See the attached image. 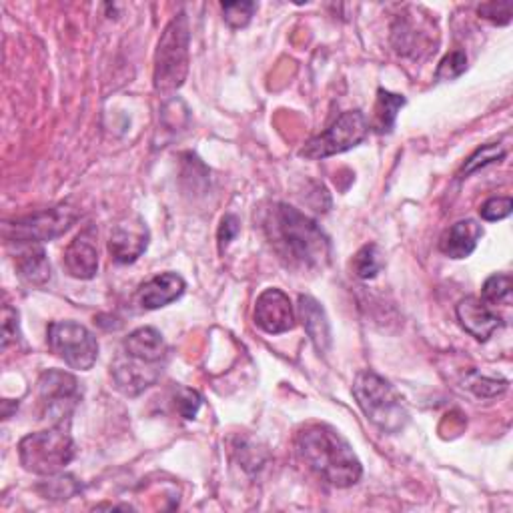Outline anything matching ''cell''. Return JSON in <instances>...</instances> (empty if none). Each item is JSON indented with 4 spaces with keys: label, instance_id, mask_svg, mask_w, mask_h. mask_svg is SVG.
<instances>
[{
    "label": "cell",
    "instance_id": "cell-23",
    "mask_svg": "<svg viewBox=\"0 0 513 513\" xmlns=\"http://www.w3.org/2000/svg\"><path fill=\"white\" fill-rule=\"evenodd\" d=\"M511 275L507 273H497V275H491L485 283H483V289H481V299L495 307L497 305H511Z\"/></svg>",
    "mask_w": 513,
    "mask_h": 513
},
{
    "label": "cell",
    "instance_id": "cell-13",
    "mask_svg": "<svg viewBox=\"0 0 513 513\" xmlns=\"http://www.w3.org/2000/svg\"><path fill=\"white\" fill-rule=\"evenodd\" d=\"M63 263L67 273L81 281H89L99 273V247L95 229L89 227L71 241V245L65 249Z\"/></svg>",
    "mask_w": 513,
    "mask_h": 513
},
{
    "label": "cell",
    "instance_id": "cell-6",
    "mask_svg": "<svg viewBox=\"0 0 513 513\" xmlns=\"http://www.w3.org/2000/svg\"><path fill=\"white\" fill-rule=\"evenodd\" d=\"M79 219V209L61 203L53 209H45L27 217H19L5 225V237L9 243H47L67 233Z\"/></svg>",
    "mask_w": 513,
    "mask_h": 513
},
{
    "label": "cell",
    "instance_id": "cell-32",
    "mask_svg": "<svg viewBox=\"0 0 513 513\" xmlns=\"http://www.w3.org/2000/svg\"><path fill=\"white\" fill-rule=\"evenodd\" d=\"M239 233V219L235 215H225L223 221H221V227H219V245L221 249L227 247Z\"/></svg>",
    "mask_w": 513,
    "mask_h": 513
},
{
    "label": "cell",
    "instance_id": "cell-17",
    "mask_svg": "<svg viewBox=\"0 0 513 513\" xmlns=\"http://www.w3.org/2000/svg\"><path fill=\"white\" fill-rule=\"evenodd\" d=\"M481 237H483V227L473 219H465L455 223L441 237L439 249L449 259H465L475 251Z\"/></svg>",
    "mask_w": 513,
    "mask_h": 513
},
{
    "label": "cell",
    "instance_id": "cell-31",
    "mask_svg": "<svg viewBox=\"0 0 513 513\" xmlns=\"http://www.w3.org/2000/svg\"><path fill=\"white\" fill-rule=\"evenodd\" d=\"M19 339V313L5 305L3 309V347L7 349L11 345V341Z\"/></svg>",
    "mask_w": 513,
    "mask_h": 513
},
{
    "label": "cell",
    "instance_id": "cell-19",
    "mask_svg": "<svg viewBox=\"0 0 513 513\" xmlns=\"http://www.w3.org/2000/svg\"><path fill=\"white\" fill-rule=\"evenodd\" d=\"M299 313H301L305 331H307L309 339L313 341L315 349L319 353H327V349L331 345V329H329V321H327L323 307L313 297L301 295L299 297Z\"/></svg>",
    "mask_w": 513,
    "mask_h": 513
},
{
    "label": "cell",
    "instance_id": "cell-16",
    "mask_svg": "<svg viewBox=\"0 0 513 513\" xmlns=\"http://www.w3.org/2000/svg\"><path fill=\"white\" fill-rule=\"evenodd\" d=\"M123 351L139 361L163 365L167 359V343L159 329L141 327L135 329L123 343Z\"/></svg>",
    "mask_w": 513,
    "mask_h": 513
},
{
    "label": "cell",
    "instance_id": "cell-20",
    "mask_svg": "<svg viewBox=\"0 0 513 513\" xmlns=\"http://www.w3.org/2000/svg\"><path fill=\"white\" fill-rule=\"evenodd\" d=\"M429 33H423V27H415V21L409 19V15H399V19L393 25V47L399 55L415 57L427 41Z\"/></svg>",
    "mask_w": 513,
    "mask_h": 513
},
{
    "label": "cell",
    "instance_id": "cell-1",
    "mask_svg": "<svg viewBox=\"0 0 513 513\" xmlns=\"http://www.w3.org/2000/svg\"><path fill=\"white\" fill-rule=\"evenodd\" d=\"M273 251L297 271H319L331 259V243L321 227L299 209L275 203L263 217Z\"/></svg>",
    "mask_w": 513,
    "mask_h": 513
},
{
    "label": "cell",
    "instance_id": "cell-3",
    "mask_svg": "<svg viewBox=\"0 0 513 513\" xmlns=\"http://www.w3.org/2000/svg\"><path fill=\"white\" fill-rule=\"evenodd\" d=\"M353 395L365 417L383 433H399L409 413L397 389L375 371H359L353 381Z\"/></svg>",
    "mask_w": 513,
    "mask_h": 513
},
{
    "label": "cell",
    "instance_id": "cell-8",
    "mask_svg": "<svg viewBox=\"0 0 513 513\" xmlns=\"http://www.w3.org/2000/svg\"><path fill=\"white\" fill-rule=\"evenodd\" d=\"M369 133V123L361 111L343 113L327 131L311 139L303 149L301 157L319 161L333 155H341L345 151L355 149Z\"/></svg>",
    "mask_w": 513,
    "mask_h": 513
},
{
    "label": "cell",
    "instance_id": "cell-14",
    "mask_svg": "<svg viewBox=\"0 0 513 513\" xmlns=\"http://www.w3.org/2000/svg\"><path fill=\"white\" fill-rule=\"evenodd\" d=\"M455 315L459 325L477 341H487L501 327V317L497 309L487 305L479 297L461 299L455 307Z\"/></svg>",
    "mask_w": 513,
    "mask_h": 513
},
{
    "label": "cell",
    "instance_id": "cell-12",
    "mask_svg": "<svg viewBox=\"0 0 513 513\" xmlns=\"http://www.w3.org/2000/svg\"><path fill=\"white\" fill-rule=\"evenodd\" d=\"M111 371H113L117 389H121L129 397H135L159 381L163 373V365L145 363L121 351V355L111 365Z\"/></svg>",
    "mask_w": 513,
    "mask_h": 513
},
{
    "label": "cell",
    "instance_id": "cell-2",
    "mask_svg": "<svg viewBox=\"0 0 513 513\" xmlns=\"http://www.w3.org/2000/svg\"><path fill=\"white\" fill-rule=\"evenodd\" d=\"M297 451L305 465L335 487H351L363 467L349 441L331 425L315 423L297 435Z\"/></svg>",
    "mask_w": 513,
    "mask_h": 513
},
{
    "label": "cell",
    "instance_id": "cell-24",
    "mask_svg": "<svg viewBox=\"0 0 513 513\" xmlns=\"http://www.w3.org/2000/svg\"><path fill=\"white\" fill-rule=\"evenodd\" d=\"M221 9H223V19L231 29H245L257 11V5L255 3H223Z\"/></svg>",
    "mask_w": 513,
    "mask_h": 513
},
{
    "label": "cell",
    "instance_id": "cell-21",
    "mask_svg": "<svg viewBox=\"0 0 513 513\" xmlns=\"http://www.w3.org/2000/svg\"><path fill=\"white\" fill-rule=\"evenodd\" d=\"M405 107V97L389 93L385 89L377 91V105H375V131L377 133H391L397 113Z\"/></svg>",
    "mask_w": 513,
    "mask_h": 513
},
{
    "label": "cell",
    "instance_id": "cell-27",
    "mask_svg": "<svg viewBox=\"0 0 513 513\" xmlns=\"http://www.w3.org/2000/svg\"><path fill=\"white\" fill-rule=\"evenodd\" d=\"M467 387L477 395V397H497L507 389V381L503 379H489L479 373H475L471 379H467Z\"/></svg>",
    "mask_w": 513,
    "mask_h": 513
},
{
    "label": "cell",
    "instance_id": "cell-28",
    "mask_svg": "<svg viewBox=\"0 0 513 513\" xmlns=\"http://www.w3.org/2000/svg\"><path fill=\"white\" fill-rule=\"evenodd\" d=\"M511 209L513 201L509 197H491L481 205L479 215L483 221H501L511 215Z\"/></svg>",
    "mask_w": 513,
    "mask_h": 513
},
{
    "label": "cell",
    "instance_id": "cell-22",
    "mask_svg": "<svg viewBox=\"0 0 513 513\" xmlns=\"http://www.w3.org/2000/svg\"><path fill=\"white\" fill-rule=\"evenodd\" d=\"M383 265H385L383 253L375 243L363 245L353 257V271L359 279H365V281L375 279L383 269Z\"/></svg>",
    "mask_w": 513,
    "mask_h": 513
},
{
    "label": "cell",
    "instance_id": "cell-4",
    "mask_svg": "<svg viewBox=\"0 0 513 513\" xmlns=\"http://www.w3.org/2000/svg\"><path fill=\"white\" fill-rule=\"evenodd\" d=\"M75 441L69 421L29 433L19 443L21 465L35 475H57L75 459Z\"/></svg>",
    "mask_w": 513,
    "mask_h": 513
},
{
    "label": "cell",
    "instance_id": "cell-11",
    "mask_svg": "<svg viewBox=\"0 0 513 513\" xmlns=\"http://www.w3.org/2000/svg\"><path fill=\"white\" fill-rule=\"evenodd\" d=\"M255 323L269 335L287 333L295 327V309L281 289H265L255 303Z\"/></svg>",
    "mask_w": 513,
    "mask_h": 513
},
{
    "label": "cell",
    "instance_id": "cell-7",
    "mask_svg": "<svg viewBox=\"0 0 513 513\" xmlns=\"http://www.w3.org/2000/svg\"><path fill=\"white\" fill-rule=\"evenodd\" d=\"M51 351L71 369L89 371L99 357L97 337L77 321H53L47 329Z\"/></svg>",
    "mask_w": 513,
    "mask_h": 513
},
{
    "label": "cell",
    "instance_id": "cell-30",
    "mask_svg": "<svg viewBox=\"0 0 513 513\" xmlns=\"http://www.w3.org/2000/svg\"><path fill=\"white\" fill-rule=\"evenodd\" d=\"M175 403H177V409L179 413L185 417V419H195L199 409H201V395L193 389H187V387H181L177 391V397H175Z\"/></svg>",
    "mask_w": 513,
    "mask_h": 513
},
{
    "label": "cell",
    "instance_id": "cell-18",
    "mask_svg": "<svg viewBox=\"0 0 513 513\" xmlns=\"http://www.w3.org/2000/svg\"><path fill=\"white\" fill-rule=\"evenodd\" d=\"M15 265L19 275L31 285H45L51 281V263L41 243H19Z\"/></svg>",
    "mask_w": 513,
    "mask_h": 513
},
{
    "label": "cell",
    "instance_id": "cell-10",
    "mask_svg": "<svg viewBox=\"0 0 513 513\" xmlns=\"http://www.w3.org/2000/svg\"><path fill=\"white\" fill-rule=\"evenodd\" d=\"M149 227L141 217H131L115 225L109 239V253L115 263L131 265L135 263L149 247Z\"/></svg>",
    "mask_w": 513,
    "mask_h": 513
},
{
    "label": "cell",
    "instance_id": "cell-26",
    "mask_svg": "<svg viewBox=\"0 0 513 513\" xmlns=\"http://www.w3.org/2000/svg\"><path fill=\"white\" fill-rule=\"evenodd\" d=\"M465 69H467V57L461 51H453L439 63L435 77H437V81H453V79L461 77L465 73Z\"/></svg>",
    "mask_w": 513,
    "mask_h": 513
},
{
    "label": "cell",
    "instance_id": "cell-15",
    "mask_svg": "<svg viewBox=\"0 0 513 513\" xmlns=\"http://www.w3.org/2000/svg\"><path fill=\"white\" fill-rule=\"evenodd\" d=\"M187 289V283L177 273H159L145 281L137 291V301L143 309L155 311L161 307H167L183 297Z\"/></svg>",
    "mask_w": 513,
    "mask_h": 513
},
{
    "label": "cell",
    "instance_id": "cell-5",
    "mask_svg": "<svg viewBox=\"0 0 513 513\" xmlns=\"http://www.w3.org/2000/svg\"><path fill=\"white\" fill-rule=\"evenodd\" d=\"M191 31L185 13H179L165 29L155 55V89L171 95L183 87L189 73Z\"/></svg>",
    "mask_w": 513,
    "mask_h": 513
},
{
    "label": "cell",
    "instance_id": "cell-9",
    "mask_svg": "<svg viewBox=\"0 0 513 513\" xmlns=\"http://www.w3.org/2000/svg\"><path fill=\"white\" fill-rule=\"evenodd\" d=\"M83 397L81 385L75 375L59 369H49L39 379V401L53 423L69 421L75 407Z\"/></svg>",
    "mask_w": 513,
    "mask_h": 513
},
{
    "label": "cell",
    "instance_id": "cell-29",
    "mask_svg": "<svg viewBox=\"0 0 513 513\" xmlns=\"http://www.w3.org/2000/svg\"><path fill=\"white\" fill-rule=\"evenodd\" d=\"M477 15L493 25H509L511 23V3H485L477 9Z\"/></svg>",
    "mask_w": 513,
    "mask_h": 513
},
{
    "label": "cell",
    "instance_id": "cell-25",
    "mask_svg": "<svg viewBox=\"0 0 513 513\" xmlns=\"http://www.w3.org/2000/svg\"><path fill=\"white\" fill-rule=\"evenodd\" d=\"M505 157V149H501L499 145H485L481 149H477L463 165L461 169V175H471L475 173L477 169H483L495 161H501Z\"/></svg>",
    "mask_w": 513,
    "mask_h": 513
}]
</instances>
